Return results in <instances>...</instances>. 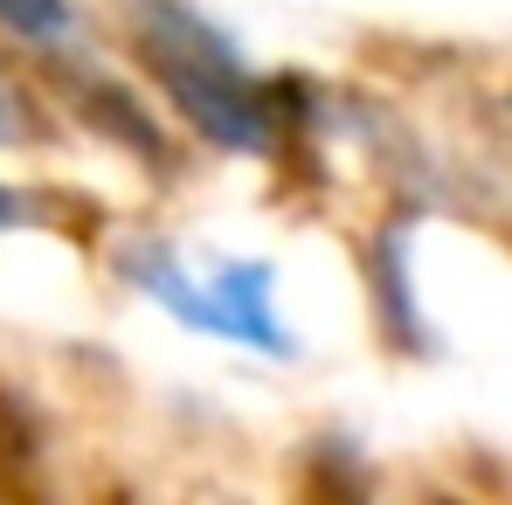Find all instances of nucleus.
I'll use <instances>...</instances> for the list:
<instances>
[{
    "label": "nucleus",
    "instance_id": "nucleus-7",
    "mask_svg": "<svg viewBox=\"0 0 512 505\" xmlns=\"http://www.w3.org/2000/svg\"><path fill=\"white\" fill-rule=\"evenodd\" d=\"M42 139H49V118L35 111V97L14 77H0V146H42Z\"/></svg>",
    "mask_w": 512,
    "mask_h": 505
},
{
    "label": "nucleus",
    "instance_id": "nucleus-4",
    "mask_svg": "<svg viewBox=\"0 0 512 505\" xmlns=\"http://www.w3.org/2000/svg\"><path fill=\"white\" fill-rule=\"evenodd\" d=\"M0 505H63L49 422L14 381H0Z\"/></svg>",
    "mask_w": 512,
    "mask_h": 505
},
{
    "label": "nucleus",
    "instance_id": "nucleus-2",
    "mask_svg": "<svg viewBox=\"0 0 512 505\" xmlns=\"http://www.w3.org/2000/svg\"><path fill=\"white\" fill-rule=\"evenodd\" d=\"M118 270L194 333L236 339V346H256V353H291V333L277 326V305H270V263H256V256H236L208 284H194L160 243H139V250L118 256Z\"/></svg>",
    "mask_w": 512,
    "mask_h": 505
},
{
    "label": "nucleus",
    "instance_id": "nucleus-1",
    "mask_svg": "<svg viewBox=\"0 0 512 505\" xmlns=\"http://www.w3.org/2000/svg\"><path fill=\"white\" fill-rule=\"evenodd\" d=\"M132 56H139V70L167 90L173 111H180L208 146L277 153V139H284V90L250 77L243 56H236L208 21H194L180 0L139 7V21H132Z\"/></svg>",
    "mask_w": 512,
    "mask_h": 505
},
{
    "label": "nucleus",
    "instance_id": "nucleus-5",
    "mask_svg": "<svg viewBox=\"0 0 512 505\" xmlns=\"http://www.w3.org/2000/svg\"><path fill=\"white\" fill-rule=\"evenodd\" d=\"M291 505H374L367 464L353 457V443H305L291 464Z\"/></svg>",
    "mask_w": 512,
    "mask_h": 505
},
{
    "label": "nucleus",
    "instance_id": "nucleus-3",
    "mask_svg": "<svg viewBox=\"0 0 512 505\" xmlns=\"http://www.w3.org/2000/svg\"><path fill=\"white\" fill-rule=\"evenodd\" d=\"M49 84L63 97V111H70L77 125H90L104 146H118L125 160H139V167H167L173 160L167 125L118 84V77H104V70H90V63L70 56V63H49Z\"/></svg>",
    "mask_w": 512,
    "mask_h": 505
},
{
    "label": "nucleus",
    "instance_id": "nucleus-6",
    "mask_svg": "<svg viewBox=\"0 0 512 505\" xmlns=\"http://www.w3.org/2000/svg\"><path fill=\"white\" fill-rule=\"evenodd\" d=\"M0 28L35 49H56L77 35V0H0Z\"/></svg>",
    "mask_w": 512,
    "mask_h": 505
},
{
    "label": "nucleus",
    "instance_id": "nucleus-10",
    "mask_svg": "<svg viewBox=\"0 0 512 505\" xmlns=\"http://www.w3.org/2000/svg\"><path fill=\"white\" fill-rule=\"evenodd\" d=\"M429 505H464V499H429Z\"/></svg>",
    "mask_w": 512,
    "mask_h": 505
},
{
    "label": "nucleus",
    "instance_id": "nucleus-8",
    "mask_svg": "<svg viewBox=\"0 0 512 505\" xmlns=\"http://www.w3.org/2000/svg\"><path fill=\"white\" fill-rule=\"evenodd\" d=\"M63 208L70 201H56V194H35V187L0 180V236L7 229H49V222H63Z\"/></svg>",
    "mask_w": 512,
    "mask_h": 505
},
{
    "label": "nucleus",
    "instance_id": "nucleus-9",
    "mask_svg": "<svg viewBox=\"0 0 512 505\" xmlns=\"http://www.w3.org/2000/svg\"><path fill=\"white\" fill-rule=\"evenodd\" d=\"M97 505H132V492H125V485H104V499Z\"/></svg>",
    "mask_w": 512,
    "mask_h": 505
}]
</instances>
